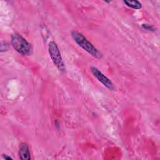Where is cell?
I'll return each instance as SVG.
<instances>
[{"label":"cell","mask_w":160,"mask_h":160,"mask_svg":"<svg viewBox=\"0 0 160 160\" xmlns=\"http://www.w3.org/2000/svg\"><path fill=\"white\" fill-rule=\"evenodd\" d=\"M71 36L74 41L89 54L96 58L102 57V54L81 33L73 31L71 32Z\"/></svg>","instance_id":"1"},{"label":"cell","mask_w":160,"mask_h":160,"mask_svg":"<svg viewBox=\"0 0 160 160\" xmlns=\"http://www.w3.org/2000/svg\"><path fill=\"white\" fill-rule=\"evenodd\" d=\"M11 43L15 50L22 55L28 56L32 52V48L31 44L18 33L12 35Z\"/></svg>","instance_id":"2"},{"label":"cell","mask_w":160,"mask_h":160,"mask_svg":"<svg viewBox=\"0 0 160 160\" xmlns=\"http://www.w3.org/2000/svg\"><path fill=\"white\" fill-rule=\"evenodd\" d=\"M49 52L54 65L58 68L59 71H64L65 66L61 56L59 49L57 44L53 41L50 42L49 44Z\"/></svg>","instance_id":"3"},{"label":"cell","mask_w":160,"mask_h":160,"mask_svg":"<svg viewBox=\"0 0 160 160\" xmlns=\"http://www.w3.org/2000/svg\"><path fill=\"white\" fill-rule=\"evenodd\" d=\"M91 71L92 74L94 75V76L108 89L110 90L114 89V86L112 81L107 76H106L102 72H101L98 68L95 67H91Z\"/></svg>","instance_id":"4"},{"label":"cell","mask_w":160,"mask_h":160,"mask_svg":"<svg viewBox=\"0 0 160 160\" xmlns=\"http://www.w3.org/2000/svg\"><path fill=\"white\" fill-rule=\"evenodd\" d=\"M19 154L20 159L22 160H29L31 159L29 147L26 143H21L19 146Z\"/></svg>","instance_id":"5"},{"label":"cell","mask_w":160,"mask_h":160,"mask_svg":"<svg viewBox=\"0 0 160 160\" xmlns=\"http://www.w3.org/2000/svg\"><path fill=\"white\" fill-rule=\"evenodd\" d=\"M124 3L126 4L128 7L133 9H140L141 8V3L138 1H124Z\"/></svg>","instance_id":"6"},{"label":"cell","mask_w":160,"mask_h":160,"mask_svg":"<svg viewBox=\"0 0 160 160\" xmlns=\"http://www.w3.org/2000/svg\"><path fill=\"white\" fill-rule=\"evenodd\" d=\"M142 27L144 29H145L146 30H148V31H154V28L152 26L148 25V24H142Z\"/></svg>","instance_id":"7"},{"label":"cell","mask_w":160,"mask_h":160,"mask_svg":"<svg viewBox=\"0 0 160 160\" xmlns=\"http://www.w3.org/2000/svg\"><path fill=\"white\" fill-rule=\"evenodd\" d=\"M3 157H4V158L6 159H12V158H11L10 156H8V155H6V154H4V155H3Z\"/></svg>","instance_id":"8"}]
</instances>
